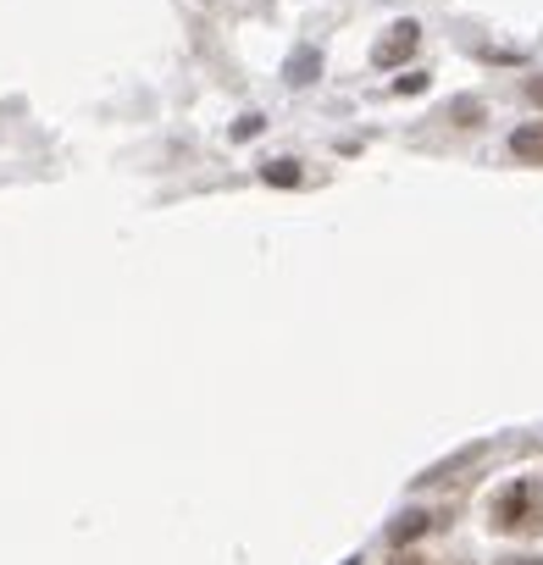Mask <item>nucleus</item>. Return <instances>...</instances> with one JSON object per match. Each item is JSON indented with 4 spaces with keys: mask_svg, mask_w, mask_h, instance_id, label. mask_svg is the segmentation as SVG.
<instances>
[{
    "mask_svg": "<svg viewBox=\"0 0 543 565\" xmlns=\"http://www.w3.org/2000/svg\"><path fill=\"white\" fill-rule=\"evenodd\" d=\"M416 45H422V29H416V23H394V29L377 40L372 62H377V67H400L405 56H416Z\"/></svg>",
    "mask_w": 543,
    "mask_h": 565,
    "instance_id": "nucleus-2",
    "label": "nucleus"
},
{
    "mask_svg": "<svg viewBox=\"0 0 543 565\" xmlns=\"http://www.w3.org/2000/svg\"><path fill=\"white\" fill-rule=\"evenodd\" d=\"M394 89H400V95H422V89H427V73H405Z\"/></svg>",
    "mask_w": 543,
    "mask_h": 565,
    "instance_id": "nucleus-8",
    "label": "nucleus"
},
{
    "mask_svg": "<svg viewBox=\"0 0 543 565\" xmlns=\"http://www.w3.org/2000/svg\"><path fill=\"white\" fill-rule=\"evenodd\" d=\"M311 73H317V51H300L289 62V84H311Z\"/></svg>",
    "mask_w": 543,
    "mask_h": 565,
    "instance_id": "nucleus-5",
    "label": "nucleus"
},
{
    "mask_svg": "<svg viewBox=\"0 0 543 565\" xmlns=\"http://www.w3.org/2000/svg\"><path fill=\"white\" fill-rule=\"evenodd\" d=\"M422 532H427V515H422V510H411V515H400V521L388 526L394 543H411V537H422Z\"/></svg>",
    "mask_w": 543,
    "mask_h": 565,
    "instance_id": "nucleus-4",
    "label": "nucleus"
},
{
    "mask_svg": "<svg viewBox=\"0 0 543 565\" xmlns=\"http://www.w3.org/2000/svg\"><path fill=\"white\" fill-rule=\"evenodd\" d=\"M449 117H455L460 128H477V117H482V106H477V100H455V106H449Z\"/></svg>",
    "mask_w": 543,
    "mask_h": 565,
    "instance_id": "nucleus-6",
    "label": "nucleus"
},
{
    "mask_svg": "<svg viewBox=\"0 0 543 565\" xmlns=\"http://www.w3.org/2000/svg\"><path fill=\"white\" fill-rule=\"evenodd\" d=\"M488 532L499 537H543V477H515L488 504Z\"/></svg>",
    "mask_w": 543,
    "mask_h": 565,
    "instance_id": "nucleus-1",
    "label": "nucleus"
},
{
    "mask_svg": "<svg viewBox=\"0 0 543 565\" xmlns=\"http://www.w3.org/2000/svg\"><path fill=\"white\" fill-rule=\"evenodd\" d=\"M394 565H433V559H422V554H400Z\"/></svg>",
    "mask_w": 543,
    "mask_h": 565,
    "instance_id": "nucleus-11",
    "label": "nucleus"
},
{
    "mask_svg": "<svg viewBox=\"0 0 543 565\" xmlns=\"http://www.w3.org/2000/svg\"><path fill=\"white\" fill-rule=\"evenodd\" d=\"M510 156H515V161L543 167V122H521V128L510 134Z\"/></svg>",
    "mask_w": 543,
    "mask_h": 565,
    "instance_id": "nucleus-3",
    "label": "nucleus"
},
{
    "mask_svg": "<svg viewBox=\"0 0 543 565\" xmlns=\"http://www.w3.org/2000/svg\"><path fill=\"white\" fill-rule=\"evenodd\" d=\"M493 565H543L537 554H510V559H493Z\"/></svg>",
    "mask_w": 543,
    "mask_h": 565,
    "instance_id": "nucleus-10",
    "label": "nucleus"
},
{
    "mask_svg": "<svg viewBox=\"0 0 543 565\" xmlns=\"http://www.w3.org/2000/svg\"><path fill=\"white\" fill-rule=\"evenodd\" d=\"M266 183H300V167L295 161H272L266 167Z\"/></svg>",
    "mask_w": 543,
    "mask_h": 565,
    "instance_id": "nucleus-7",
    "label": "nucleus"
},
{
    "mask_svg": "<svg viewBox=\"0 0 543 565\" xmlns=\"http://www.w3.org/2000/svg\"><path fill=\"white\" fill-rule=\"evenodd\" d=\"M521 89H526V100H532V106H543V73H537V78H526Z\"/></svg>",
    "mask_w": 543,
    "mask_h": 565,
    "instance_id": "nucleus-9",
    "label": "nucleus"
}]
</instances>
